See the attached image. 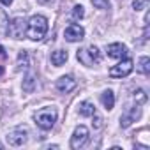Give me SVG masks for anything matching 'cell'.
Wrapping results in <instances>:
<instances>
[{
  "instance_id": "ac0fdd59",
  "label": "cell",
  "mask_w": 150,
  "mask_h": 150,
  "mask_svg": "<svg viewBox=\"0 0 150 150\" xmlns=\"http://www.w3.org/2000/svg\"><path fill=\"white\" fill-rule=\"evenodd\" d=\"M27 67H28V53L20 51V55H18V69H27Z\"/></svg>"
},
{
  "instance_id": "484cf974",
  "label": "cell",
  "mask_w": 150,
  "mask_h": 150,
  "mask_svg": "<svg viewBox=\"0 0 150 150\" xmlns=\"http://www.w3.org/2000/svg\"><path fill=\"white\" fill-rule=\"evenodd\" d=\"M4 74V65H0V76Z\"/></svg>"
},
{
  "instance_id": "2e32d148",
  "label": "cell",
  "mask_w": 150,
  "mask_h": 150,
  "mask_svg": "<svg viewBox=\"0 0 150 150\" xmlns=\"http://www.w3.org/2000/svg\"><path fill=\"white\" fill-rule=\"evenodd\" d=\"M34 88H35V78H34V74H27L25 80H23V90L27 94H30V92H34Z\"/></svg>"
},
{
  "instance_id": "5bb4252c",
  "label": "cell",
  "mask_w": 150,
  "mask_h": 150,
  "mask_svg": "<svg viewBox=\"0 0 150 150\" xmlns=\"http://www.w3.org/2000/svg\"><path fill=\"white\" fill-rule=\"evenodd\" d=\"M97 111H96V106L92 104V103H88V101H83L81 104H80V115L81 117H94Z\"/></svg>"
},
{
  "instance_id": "603a6c76",
  "label": "cell",
  "mask_w": 150,
  "mask_h": 150,
  "mask_svg": "<svg viewBox=\"0 0 150 150\" xmlns=\"http://www.w3.org/2000/svg\"><path fill=\"white\" fill-rule=\"evenodd\" d=\"M0 2H2V6H7V7H9V6L13 4V0H0Z\"/></svg>"
},
{
  "instance_id": "7c38bea8",
  "label": "cell",
  "mask_w": 150,
  "mask_h": 150,
  "mask_svg": "<svg viewBox=\"0 0 150 150\" xmlns=\"http://www.w3.org/2000/svg\"><path fill=\"white\" fill-rule=\"evenodd\" d=\"M67 58H69V55H67V51H65V50H57V51H53V53H51V64H53L55 67L64 65V64L67 62Z\"/></svg>"
},
{
  "instance_id": "44dd1931",
  "label": "cell",
  "mask_w": 150,
  "mask_h": 150,
  "mask_svg": "<svg viewBox=\"0 0 150 150\" xmlns=\"http://www.w3.org/2000/svg\"><path fill=\"white\" fill-rule=\"evenodd\" d=\"M83 16H85V11H83L81 6H74V7H72V18H74V20H81Z\"/></svg>"
},
{
  "instance_id": "ba28073f",
  "label": "cell",
  "mask_w": 150,
  "mask_h": 150,
  "mask_svg": "<svg viewBox=\"0 0 150 150\" xmlns=\"http://www.w3.org/2000/svg\"><path fill=\"white\" fill-rule=\"evenodd\" d=\"M27 136H28L27 129L16 127V129H13V131L7 134V143H9L11 146H21L23 143H27Z\"/></svg>"
},
{
  "instance_id": "9a60e30c",
  "label": "cell",
  "mask_w": 150,
  "mask_h": 150,
  "mask_svg": "<svg viewBox=\"0 0 150 150\" xmlns=\"http://www.w3.org/2000/svg\"><path fill=\"white\" fill-rule=\"evenodd\" d=\"M9 34V20H7V14L0 9V37H6Z\"/></svg>"
},
{
  "instance_id": "6da1fadb",
  "label": "cell",
  "mask_w": 150,
  "mask_h": 150,
  "mask_svg": "<svg viewBox=\"0 0 150 150\" xmlns=\"http://www.w3.org/2000/svg\"><path fill=\"white\" fill-rule=\"evenodd\" d=\"M48 32V20L41 14L32 16L27 21V37L32 41H41Z\"/></svg>"
},
{
  "instance_id": "e0dca14e",
  "label": "cell",
  "mask_w": 150,
  "mask_h": 150,
  "mask_svg": "<svg viewBox=\"0 0 150 150\" xmlns=\"http://www.w3.org/2000/svg\"><path fill=\"white\" fill-rule=\"evenodd\" d=\"M132 99L136 101V104H143V103H146V94H145V90H143V88L134 90V92H132Z\"/></svg>"
},
{
  "instance_id": "9c48e42d",
  "label": "cell",
  "mask_w": 150,
  "mask_h": 150,
  "mask_svg": "<svg viewBox=\"0 0 150 150\" xmlns=\"http://www.w3.org/2000/svg\"><path fill=\"white\" fill-rule=\"evenodd\" d=\"M64 37H65V41H69V42H78V41H81V39L85 37V30H83V27L72 23V25H69V27L65 28Z\"/></svg>"
},
{
  "instance_id": "7a4b0ae2",
  "label": "cell",
  "mask_w": 150,
  "mask_h": 150,
  "mask_svg": "<svg viewBox=\"0 0 150 150\" xmlns=\"http://www.w3.org/2000/svg\"><path fill=\"white\" fill-rule=\"evenodd\" d=\"M57 117H58L57 110H55V108H50V106H48V108H41V110L35 111V115H34L35 124H37L42 131H50V129L55 125Z\"/></svg>"
},
{
  "instance_id": "8fae6325",
  "label": "cell",
  "mask_w": 150,
  "mask_h": 150,
  "mask_svg": "<svg viewBox=\"0 0 150 150\" xmlns=\"http://www.w3.org/2000/svg\"><path fill=\"white\" fill-rule=\"evenodd\" d=\"M106 53L110 58H124V57H127V48L122 42H111L106 48Z\"/></svg>"
},
{
  "instance_id": "d6986e66",
  "label": "cell",
  "mask_w": 150,
  "mask_h": 150,
  "mask_svg": "<svg viewBox=\"0 0 150 150\" xmlns=\"http://www.w3.org/2000/svg\"><path fill=\"white\" fill-rule=\"evenodd\" d=\"M139 72H143V74H148V71H150V58L148 57H141L139 58Z\"/></svg>"
},
{
  "instance_id": "8992f818",
  "label": "cell",
  "mask_w": 150,
  "mask_h": 150,
  "mask_svg": "<svg viewBox=\"0 0 150 150\" xmlns=\"http://www.w3.org/2000/svg\"><path fill=\"white\" fill-rule=\"evenodd\" d=\"M9 35L14 39H23L27 35V21L23 18H14L9 23Z\"/></svg>"
},
{
  "instance_id": "3957f363",
  "label": "cell",
  "mask_w": 150,
  "mask_h": 150,
  "mask_svg": "<svg viewBox=\"0 0 150 150\" xmlns=\"http://www.w3.org/2000/svg\"><path fill=\"white\" fill-rule=\"evenodd\" d=\"M78 60L83 64V65H87V67H92V65H96V64H99L101 62V51H99V48L97 46H88V48H83V50H80L78 51Z\"/></svg>"
},
{
  "instance_id": "7402d4cb",
  "label": "cell",
  "mask_w": 150,
  "mask_h": 150,
  "mask_svg": "<svg viewBox=\"0 0 150 150\" xmlns=\"http://www.w3.org/2000/svg\"><path fill=\"white\" fill-rule=\"evenodd\" d=\"M92 4L97 9H108L110 7V0H92Z\"/></svg>"
},
{
  "instance_id": "5b68a950",
  "label": "cell",
  "mask_w": 150,
  "mask_h": 150,
  "mask_svg": "<svg viewBox=\"0 0 150 150\" xmlns=\"http://www.w3.org/2000/svg\"><path fill=\"white\" fill-rule=\"evenodd\" d=\"M88 136H90V134H88V129H87L85 125H78L76 129H74L72 136H71V148L78 150V148L85 146L87 141H88Z\"/></svg>"
},
{
  "instance_id": "30bf717a",
  "label": "cell",
  "mask_w": 150,
  "mask_h": 150,
  "mask_svg": "<svg viewBox=\"0 0 150 150\" xmlns=\"http://www.w3.org/2000/svg\"><path fill=\"white\" fill-rule=\"evenodd\" d=\"M74 88H76V80H74L71 74H67V76H62L57 80V90L62 92V94H69L72 92Z\"/></svg>"
},
{
  "instance_id": "cb8c5ba5",
  "label": "cell",
  "mask_w": 150,
  "mask_h": 150,
  "mask_svg": "<svg viewBox=\"0 0 150 150\" xmlns=\"http://www.w3.org/2000/svg\"><path fill=\"white\" fill-rule=\"evenodd\" d=\"M0 57H2V58H6L7 55H6V50H4V46H0Z\"/></svg>"
},
{
  "instance_id": "277c9868",
  "label": "cell",
  "mask_w": 150,
  "mask_h": 150,
  "mask_svg": "<svg viewBox=\"0 0 150 150\" xmlns=\"http://www.w3.org/2000/svg\"><path fill=\"white\" fill-rule=\"evenodd\" d=\"M132 67H134V62H132V58L127 57V58H124L122 62H118L117 65H113L110 69V76L117 78V80L125 78V76H129V74L132 72Z\"/></svg>"
},
{
  "instance_id": "4fadbf2b",
  "label": "cell",
  "mask_w": 150,
  "mask_h": 150,
  "mask_svg": "<svg viewBox=\"0 0 150 150\" xmlns=\"http://www.w3.org/2000/svg\"><path fill=\"white\" fill-rule=\"evenodd\" d=\"M101 103H103V106L110 111V110H113V106H115V94L111 92V90H104L103 94H101Z\"/></svg>"
},
{
  "instance_id": "52a82bcc",
  "label": "cell",
  "mask_w": 150,
  "mask_h": 150,
  "mask_svg": "<svg viewBox=\"0 0 150 150\" xmlns=\"http://www.w3.org/2000/svg\"><path fill=\"white\" fill-rule=\"evenodd\" d=\"M139 117H141V108H139V104H136V106H132V108H127V110L124 111V115L120 117V125L125 129V127H129L131 124H134Z\"/></svg>"
},
{
  "instance_id": "ffe728a7",
  "label": "cell",
  "mask_w": 150,
  "mask_h": 150,
  "mask_svg": "<svg viewBox=\"0 0 150 150\" xmlns=\"http://www.w3.org/2000/svg\"><path fill=\"white\" fill-rule=\"evenodd\" d=\"M148 2H150V0H134V2H132V9H134V11L146 9V7H148Z\"/></svg>"
},
{
  "instance_id": "d4e9b609",
  "label": "cell",
  "mask_w": 150,
  "mask_h": 150,
  "mask_svg": "<svg viewBox=\"0 0 150 150\" xmlns=\"http://www.w3.org/2000/svg\"><path fill=\"white\" fill-rule=\"evenodd\" d=\"M39 2H41V4H50L51 0H39Z\"/></svg>"
}]
</instances>
